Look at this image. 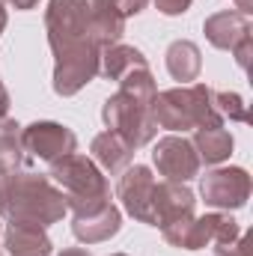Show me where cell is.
Masks as SVG:
<instances>
[{
	"label": "cell",
	"mask_w": 253,
	"mask_h": 256,
	"mask_svg": "<svg viewBox=\"0 0 253 256\" xmlns=\"http://www.w3.org/2000/svg\"><path fill=\"white\" fill-rule=\"evenodd\" d=\"M48 45L54 51V92L74 96L90 80L98 78L102 45L90 30V3L86 0H48L45 9Z\"/></svg>",
	"instance_id": "cell-1"
},
{
	"label": "cell",
	"mask_w": 253,
	"mask_h": 256,
	"mask_svg": "<svg viewBox=\"0 0 253 256\" xmlns=\"http://www.w3.org/2000/svg\"><path fill=\"white\" fill-rule=\"evenodd\" d=\"M116 84L120 90L102 104V120L108 131H116L131 149H140L152 143L158 134V126L152 120V102L158 96V86L149 72V63L131 68Z\"/></svg>",
	"instance_id": "cell-2"
},
{
	"label": "cell",
	"mask_w": 253,
	"mask_h": 256,
	"mask_svg": "<svg viewBox=\"0 0 253 256\" xmlns=\"http://www.w3.org/2000/svg\"><path fill=\"white\" fill-rule=\"evenodd\" d=\"M66 212V194L48 176L30 170L0 173V218L9 224L51 226L63 220Z\"/></svg>",
	"instance_id": "cell-3"
},
{
	"label": "cell",
	"mask_w": 253,
	"mask_h": 256,
	"mask_svg": "<svg viewBox=\"0 0 253 256\" xmlns=\"http://www.w3.org/2000/svg\"><path fill=\"white\" fill-rule=\"evenodd\" d=\"M48 179L66 194V208H72L74 218L92 214L110 202V185L104 173L96 167L92 158L80 152H72L60 161H54Z\"/></svg>",
	"instance_id": "cell-4"
},
{
	"label": "cell",
	"mask_w": 253,
	"mask_h": 256,
	"mask_svg": "<svg viewBox=\"0 0 253 256\" xmlns=\"http://www.w3.org/2000/svg\"><path fill=\"white\" fill-rule=\"evenodd\" d=\"M152 120L167 131H188L202 126H224V116L214 108V90L206 84H185L155 96Z\"/></svg>",
	"instance_id": "cell-5"
},
{
	"label": "cell",
	"mask_w": 253,
	"mask_h": 256,
	"mask_svg": "<svg viewBox=\"0 0 253 256\" xmlns=\"http://www.w3.org/2000/svg\"><path fill=\"white\" fill-rule=\"evenodd\" d=\"M164 232V242L173 244V248H182V250H202L206 244H214V242H226V238H236L242 230L238 224L230 218V214H202V218H188V220H179V224H170L161 230Z\"/></svg>",
	"instance_id": "cell-6"
},
{
	"label": "cell",
	"mask_w": 253,
	"mask_h": 256,
	"mask_svg": "<svg viewBox=\"0 0 253 256\" xmlns=\"http://www.w3.org/2000/svg\"><path fill=\"white\" fill-rule=\"evenodd\" d=\"M200 194L206 200V206L212 208H242L250 196V176L242 167H218L212 173L202 176Z\"/></svg>",
	"instance_id": "cell-7"
},
{
	"label": "cell",
	"mask_w": 253,
	"mask_h": 256,
	"mask_svg": "<svg viewBox=\"0 0 253 256\" xmlns=\"http://www.w3.org/2000/svg\"><path fill=\"white\" fill-rule=\"evenodd\" d=\"M21 146L27 155L54 164L66 155L78 152V137L72 128L60 122H30L27 128H21Z\"/></svg>",
	"instance_id": "cell-8"
},
{
	"label": "cell",
	"mask_w": 253,
	"mask_h": 256,
	"mask_svg": "<svg viewBox=\"0 0 253 256\" xmlns=\"http://www.w3.org/2000/svg\"><path fill=\"white\" fill-rule=\"evenodd\" d=\"M152 161L158 167V173L164 176V182H190L194 176H200V158H196V149L194 143L185 137H176V134H167L155 143L152 149Z\"/></svg>",
	"instance_id": "cell-9"
},
{
	"label": "cell",
	"mask_w": 253,
	"mask_h": 256,
	"mask_svg": "<svg viewBox=\"0 0 253 256\" xmlns=\"http://www.w3.org/2000/svg\"><path fill=\"white\" fill-rule=\"evenodd\" d=\"M155 176L149 167L134 164L122 170V179L116 185V196L122 200V208L134 220L155 226V214H152V200H155Z\"/></svg>",
	"instance_id": "cell-10"
},
{
	"label": "cell",
	"mask_w": 253,
	"mask_h": 256,
	"mask_svg": "<svg viewBox=\"0 0 253 256\" xmlns=\"http://www.w3.org/2000/svg\"><path fill=\"white\" fill-rule=\"evenodd\" d=\"M196 200L182 182H158L155 185V200H152V214H155V226H170L179 220L194 218Z\"/></svg>",
	"instance_id": "cell-11"
},
{
	"label": "cell",
	"mask_w": 253,
	"mask_h": 256,
	"mask_svg": "<svg viewBox=\"0 0 253 256\" xmlns=\"http://www.w3.org/2000/svg\"><path fill=\"white\" fill-rule=\"evenodd\" d=\"M202 33L206 39L220 48V51H236L248 36H250V18L236 12V9H226V12H214L206 18L202 24Z\"/></svg>",
	"instance_id": "cell-12"
},
{
	"label": "cell",
	"mask_w": 253,
	"mask_h": 256,
	"mask_svg": "<svg viewBox=\"0 0 253 256\" xmlns=\"http://www.w3.org/2000/svg\"><path fill=\"white\" fill-rule=\"evenodd\" d=\"M120 226H122V214H120V208L114 202H108L104 208H98L92 214H80V218L72 220V232L84 244L108 242V238H114L120 232Z\"/></svg>",
	"instance_id": "cell-13"
},
{
	"label": "cell",
	"mask_w": 253,
	"mask_h": 256,
	"mask_svg": "<svg viewBox=\"0 0 253 256\" xmlns=\"http://www.w3.org/2000/svg\"><path fill=\"white\" fill-rule=\"evenodd\" d=\"M90 3V30L92 39L102 45H116L126 33V15L120 12V0H86Z\"/></svg>",
	"instance_id": "cell-14"
},
{
	"label": "cell",
	"mask_w": 253,
	"mask_h": 256,
	"mask_svg": "<svg viewBox=\"0 0 253 256\" xmlns=\"http://www.w3.org/2000/svg\"><path fill=\"white\" fill-rule=\"evenodd\" d=\"M0 238H3V248H6L9 256H51L54 254V244H51L45 226H36V224H9Z\"/></svg>",
	"instance_id": "cell-15"
},
{
	"label": "cell",
	"mask_w": 253,
	"mask_h": 256,
	"mask_svg": "<svg viewBox=\"0 0 253 256\" xmlns=\"http://www.w3.org/2000/svg\"><path fill=\"white\" fill-rule=\"evenodd\" d=\"M131 158H134V149L128 146L116 131H102V134L92 137V161L104 173H110V176L122 173L131 164Z\"/></svg>",
	"instance_id": "cell-16"
},
{
	"label": "cell",
	"mask_w": 253,
	"mask_h": 256,
	"mask_svg": "<svg viewBox=\"0 0 253 256\" xmlns=\"http://www.w3.org/2000/svg\"><path fill=\"white\" fill-rule=\"evenodd\" d=\"M194 149L196 158L206 164H220L232 155V134L224 126H202L194 131Z\"/></svg>",
	"instance_id": "cell-17"
},
{
	"label": "cell",
	"mask_w": 253,
	"mask_h": 256,
	"mask_svg": "<svg viewBox=\"0 0 253 256\" xmlns=\"http://www.w3.org/2000/svg\"><path fill=\"white\" fill-rule=\"evenodd\" d=\"M200 68H202V54L190 39H176L167 48V72L173 74V80L190 84L200 78Z\"/></svg>",
	"instance_id": "cell-18"
},
{
	"label": "cell",
	"mask_w": 253,
	"mask_h": 256,
	"mask_svg": "<svg viewBox=\"0 0 253 256\" xmlns=\"http://www.w3.org/2000/svg\"><path fill=\"white\" fill-rule=\"evenodd\" d=\"M143 63H146V57H143L137 48L116 42V45H108V48L102 51L98 74H104L108 80H120L122 74H128L131 68H137V66H143Z\"/></svg>",
	"instance_id": "cell-19"
},
{
	"label": "cell",
	"mask_w": 253,
	"mask_h": 256,
	"mask_svg": "<svg viewBox=\"0 0 253 256\" xmlns=\"http://www.w3.org/2000/svg\"><path fill=\"white\" fill-rule=\"evenodd\" d=\"M27 152L21 146V126L15 120L0 116V173L24 170Z\"/></svg>",
	"instance_id": "cell-20"
},
{
	"label": "cell",
	"mask_w": 253,
	"mask_h": 256,
	"mask_svg": "<svg viewBox=\"0 0 253 256\" xmlns=\"http://www.w3.org/2000/svg\"><path fill=\"white\" fill-rule=\"evenodd\" d=\"M214 108L224 120L230 122H248V108H244V98L238 92H214Z\"/></svg>",
	"instance_id": "cell-21"
},
{
	"label": "cell",
	"mask_w": 253,
	"mask_h": 256,
	"mask_svg": "<svg viewBox=\"0 0 253 256\" xmlns=\"http://www.w3.org/2000/svg\"><path fill=\"white\" fill-rule=\"evenodd\" d=\"M214 256H250L248 232H238L236 238H226V242H214Z\"/></svg>",
	"instance_id": "cell-22"
},
{
	"label": "cell",
	"mask_w": 253,
	"mask_h": 256,
	"mask_svg": "<svg viewBox=\"0 0 253 256\" xmlns=\"http://www.w3.org/2000/svg\"><path fill=\"white\" fill-rule=\"evenodd\" d=\"M155 6H158V12H164V15H185L190 6V0H155Z\"/></svg>",
	"instance_id": "cell-23"
},
{
	"label": "cell",
	"mask_w": 253,
	"mask_h": 256,
	"mask_svg": "<svg viewBox=\"0 0 253 256\" xmlns=\"http://www.w3.org/2000/svg\"><path fill=\"white\" fill-rule=\"evenodd\" d=\"M250 51H253V39H250V36H248V39H244V42H242V45H238L236 51H232L236 63L242 66L244 72H248V66H250Z\"/></svg>",
	"instance_id": "cell-24"
},
{
	"label": "cell",
	"mask_w": 253,
	"mask_h": 256,
	"mask_svg": "<svg viewBox=\"0 0 253 256\" xmlns=\"http://www.w3.org/2000/svg\"><path fill=\"white\" fill-rule=\"evenodd\" d=\"M146 3H149V0H120V12H122L126 18H131V15H140V12L146 9Z\"/></svg>",
	"instance_id": "cell-25"
},
{
	"label": "cell",
	"mask_w": 253,
	"mask_h": 256,
	"mask_svg": "<svg viewBox=\"0 0 253 256\" xmlns=\"http://www.w3.org/2000/svg\"><path fill=\"white\" fill-rule=\"evenodd\" d=\"M6 110H9V92H6V86L0 84V116H6Z\"/></svg>",
	"instance_id": "cell-26"
},
{
	"label": "cell",
	"mask_w": 253,
	"mask_h": 256,
	"mask_svg": "<svg viewBox=\"0 0 253 256\" xmlns=\"http://www.w3.org/2000/svg\"><path fill=\"white\" fill-rule=\"evenodd\" d=\"M9 6H15V9H33L39 0H6Z\"/></svg>",
	"instance_id": "cell-27"
},
{
	"label": "cell",
	"mask_w": 253,
	"mask_h": 256,
	"mask_svg": "<svg viewBox=\"0 0 253 256\" xmlns=\"http://www.w3.org/2000/svg\"><path fill=\"white\" fill-rule=\"evenodd\" d=\"M236 6H238L236 12H242V15H250L253 12V0H236Z\"/></svg>",
	"instance_id": "cell-28"
},
{
	"label": "cell",
	"mask_w": 253,
	"mask_h": 256,
	"mask_svg": "<svg viewBox=\"0 0 253 256\" xmlns=\"http://www.w3.org/2000/svg\"><path fill=\"white\" fill-rule=\"evenodd\" d=\"M60 256H90V250H84V248H68V250H63Z\"/></svg>",
	"instance_id": "cell-29"
},
{
	"label": "cell",
	"mask_w": 253,
	"mask_h": 256,
	"mask_svg": "<svg viewBox=\"0 0 253 256\" xmlns=\"http://www.w3.org/2000/svg\"><path fill=\"white\" fill-rule=\"evenodd\" d=\"M6 21H9V18H6V9H3V3H0V36H3V30H6Z\"/></svg>",
	"instance_id": "cell-30"
},
{
	"label": "cell",
	"mask_w": 253,
	"mask_h": 256,
	"mask_svg": "<svg viewBox=\"0 0 253 256\" xmlns=\"http://www.w3.org/2000/svg\"><path fill=\"white\" fill-rule=\"evenodd\" d=\"M110 256H126V254H110Z\"/></svg>",
	"instance_id": "cell-31"
},
{
	"label": "cell",
	"mask_w": 253,
	"mask_h": 256,
	"mask_svg": "<svg viewBox=\"0 0 253 256\" xmlns=\"http://www.w3.org/2000/svg\"><path fill=\"white\" fill-rule=\"evenodd\" d=\"M0 236H3V230H0Z\"/></svg>",
	"instance_id": "cell-32"
}]
</instances>
